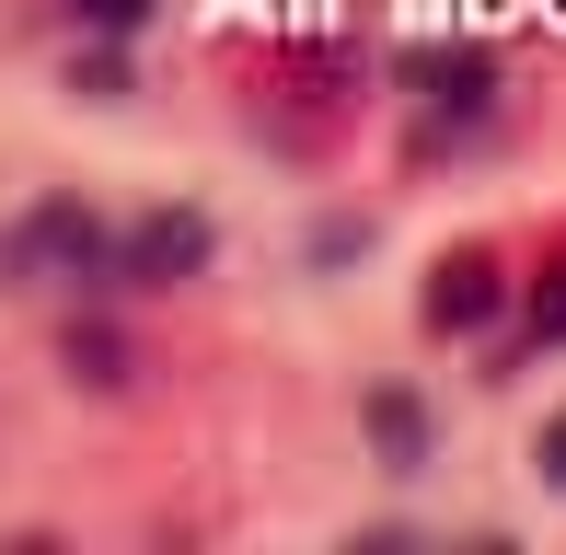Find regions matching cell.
Listing matches in <instances>:
<instances>
[{
  "label": "cell",
  "instance_id": "6da1fadb",
  "mask_svg": "<svg viewBox=\"0 0 566 555\" xmlns=\"http://www.w3.org/2000/svg\"><path fill=\"white\" fill-rule=\"evenodd\" d=\"M0 266H12L23 290H105L116 278V232H93L82 209H35L12 243H0Z\"/></svg>",
  "mask_w": 566,
  "mask_h": 555
},
{
  "label": "cell",
  "instance_id": "3957f363",
  "mask_svg": "<svg viewBox=\"0 0 566 555\" xmlns=\"http://www.w3.org/2000/svg\"><path fill=\"white\" fill-rule=\"evenodd\" d=\"M497 255H485V243H462V255H440V290H428V324H451V336H474L485 313H497Z\"/></svg>",
  "mask_w": 566,
  "mask_h": 555
},
{
  "label": "cell",
  "instance_id": "5b68a950",
  "mask_svg": "<svg viewBox=\"0 0 566 555\" xmlns=\"http://www.w3.org/2000/svg\"><path fill=\"white\" fill-rule=\"evenodd\" d=\"M532 463H544V474H555V486H566V417L544 428V451H532Z\"/></svg>",
  "mask_w": 566,
  "mask_h": 555
},
{
  "label": "cell",
  "instance_id": "277c9868",
  "mask_svg": "<svg viewBox=\"0 0 566 555\" xmlns=\"http://www.w3.org/2000/svg\"><path fill=\"white\" fill-rule=\"evenodd\" d=\"M139 12H150V0H70V23H93V35H127Z\"/></svg>",
  "mask_w": 566,
  "mask_h": 555
},
{
  "label": "cell",
  "instance_id": "7a4b0ae2",
  "mask_svg": "<svg viewBox=\"0 0 566 555\" xmlns=\"http://www.w3.org/2000/svg\"><path fill=\"white\" fill-rule=\"evenodd\" d=\"M209 266V220L197 209H150L139 232H116V278L127 290H174V278Z\"/></svg>",
  "mask_w": 566,
  "mask_h": 555
}]
</instances>
